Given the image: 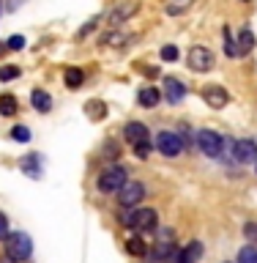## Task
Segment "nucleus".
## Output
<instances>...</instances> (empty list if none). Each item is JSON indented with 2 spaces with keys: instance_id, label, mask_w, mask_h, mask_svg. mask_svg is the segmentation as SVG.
<instances>
[{
  "instance_id": "6e6552de",
  "label": "nucleus",
  "mask_w": 257,
  "mask_h": 263,
  "mask_svg": "<svg viewBox=\"0 0 257 263\" xmlns=\"http://www.w3.org/2000/svg\"><path fill=\"white\" fill-rule=\"evenodd\" d=\"M233 159L238 164H254L257 162V143L254 140H235L233 143Z\"/></svg>"
},
{
  "instance_id": "5701e85b",
  "label": "nucleus",
  "mask_w": 257,
  "mask_h": 263,
  "mask_svg": "<svg viewBox=\"0 0 257 263\" xmlns=\"http://www.w3.org/2000/svg\"><path fill=\"white\" fill-rule=\"evenodd\" d=\"M238 263H257V250L249 244V247H244L241 252H238Z\"/></svg>"
},
{
  "instance_id": "ddd939ff",
  "label": "nucleus",
  "mask_w": 257,
  "mask_h": 263,
  "mask_svg": "<svg viewBox=\"0 0 257 263\" xmlns=\"http://www.w3.org/2000/svg\"><path fill=\"white\" fill-rule=\"evenodd\" d=\"M123 137H126L131 145L143 143V140H151V135H148V126H145V123H140V121H129L126 129H123Z\"/></svg>"
},
{
  "instance_id": "c85d7f7f",
  "label": "nucleus",
  "mask_w": 257,
  "mask_h": 263,
  "mask_svg": "<svg viewBox=\"0 0 257 263\" xmlns=\"http://www.w3.org/2000/svg\"><path fill=\"white\" fill-rule=\"evenodd\" d=\"M102 110H104V104H102V102H90V104H88V115H90L93 121H98V118L104 115Z\"/></svg>"
},
{
  "instance_id": "39448f33",
  "label": "nucleus",
  "mask_w": 257,
  "mask_h": 263,
  "mask_svg": "<svg viewBox=\"0 0 257 263\" xmlns=\"http://www.w3.org/2000/svg\"><path fill=\"white\" fill-rule=\"evenodd\" d=\"M156 148H159V151L164 154V156H181L184 154V148H186V143H184V137L178 135V132H159V135H156Z\"/></svg>"
},
{
  "instance_id": "1a4fd4ad",
  "label": "nucleus",
  "mask_w": 257,
  "mask_h": 263,
  "mask_svg": "<svg viewBox=\"0 0 257 263\" xmlns=\"http://www.w3.org/2000/svg\"><path fill=\"white\" fill-rule=\"evenodd\" d=\"M211 66H213V55H211V49H205V47H192L189 49V69L192 71H211Z\"/></svg>"
},
{
  "instance_id": "6ab92c4d",
  "label": "nucleus",
  "mask_w": 257,
  "mask_h": 263,
  "mask_svg": "<svg viewBox=\"0 0 257 263\" xmlns=\"http://www.w3.org/2000/svg\"><path fill=\"white\" fill-rule=\"evenodd\" d=\"M238 44H241V47H238V52H241V55L252 52V49H254V33L249 28H244L241 33H238Z\"/></svg>"
},
{
  "instance_id": "9d476101",
  "label": "nucleus",
  "mask_w": 257,
  "mask_h": 263,
  "mask_svg": "<svg viewBox=\"0 0 257 263\" xmlns=\"http://www.w3.org/2000/svg\"><path fill=\"white\" fill-rule=\"evenodd\" d=\"M203 99H205V104H208L211 110H222V107L230 102L227 90L222 88V85H205L203 88Z\"/></svg>"
},
{
  "instance_id": "e433bc0d",
  "label": "nucleus",
  "mask_w": 257,
  "mask_h": 263,
  "mask_svg": "<svg viewBox=\"0 0 257 263\" xmlns=\"http://www.w3.org/2000/svg\"><path fill=\"white\" fill-rule=\"evenodd\" d=\"M244 3H249V0H244Z\"/></svg>"
},
{
  "instance_id": "9b49d317",
  "label": "nucleus",
  "mask_w": 257,
  "mask_h": 263,
  "mask_svg": "<svg viewBox=\"0 0 257 263\" xmlns=\"http://www.w3.org/2000/svg\"><path fill=\"white\" fill-rule=\"evenodd\" d=\"M164 99H167L170 104H181L186 99V88L184 82L175 80V77H164Z\"/></svg>"
},
{
  "instance_id": "c756f323",
  "label": "nucleus",
  "mask_w": 257,
  "mask_h": 263,
  "mask_svg": "<svg viewBox=\"0 0 257 263\" xmlns=\"http://www.w3.org/2000/svg\"><path fill=\"white\" fill-rule=\"evenodd\" d=\"M6 47H8V49H22V47H25V39H22V36H11V39L6 41Z\"/></svg>"
},
{
  "instance_id": "72a5a7b5",
  "label": "nucleus",
  "mask_w": 257,
  "mask_h": 263,
  "mask_svg": "<svg viewBox=\"0 0 257 263\" xmlns=\"http://www.w3.org/2000/svg\"><path fill=\"white\" fill-rule=\"evenodd\" d=\"M107 151H110V154H104V156H110V159H115V156H118V148H115V143H107Z\"/></svg>"
},
{
  "instance_id": "0eeeda50",
  "label": "nucleus",
  "mask_w": 257,
  "mask_h": 263,
  "mask_svg": "<svg viewBox=\"0 0 257 263\" xmlns=\"http://www.w3.org/2000/svg\"><path fill=\"white\" fill-rule=\"evenodd\" d=\"M153 255L156 258H172V255H175V233H172V228H162L159 230Z\"/></svg>"
},
{
  "instance_id": "bb28decb",
  "label": "nucleus",
  "mask_w": 257,
  "mask_h": 263,
  "mask_svg": "<svg viewBox=\"0 0 257 263\" xmlns=\"http://www.w3.org/2000/svg\"><path fill=\"white\" fill-rule=\"evenodd\" d=\"M14 77H19V66H3V69H0V80L3 82L14 80Z\"/></svg>"
},
{
  "instance_id": "f704fd0d",
  "label": "nucleus",
  "mask_w": 257,
  "mask_h": 263,
  "mask_svg": "<svg viewBox=\"0 0 257 263\" xmlns=\"http://www.w3.org/2000/svg\"><path fill=\"white\" fill-rule=\"evenodd\" d=\"M0 263H16L14 258H8V255H3V258H0Z\"/></svg>"
},
{
  "instance_id": "4468645a",
  "label": "nucleus",
  "mask_w": 257,
  "mask_h": 263,
  "mask_svg": "<svg viewBox=\"0 0 257 263\" xmlns=\"http://www.w3.org/2000/svg\"><path fill=\"white\" fill-rule=\"evenodd\" d=\"M200 255H203V244L192 241V244H186L181 252L172 255V260H175V263H197V260H200Z\"/></svg>"
},
{
  "instance_id": "dca6fc26",
  "label": "nucleus",
  "mask_w": 257,
  "mask_h": 263,
  "mask_svg": "<svg viewBox=\"0 0 257 263\" xmlns=\"http://www.w3.org/2000/svg\"><path fill=\"white\" fill-rule=\"evenodd\" d=\"M30 102H33V107H36L38 112H49V110H52V99H49L47 90H33Z\"/></svg>"
},
{
  "instance_id": "4be33fe9",
  "label": "nucleus",
  "mask_w": 257,
  "mask_h": 263,
  "mask_svg": "<svg viewBox=\"0 0 257 263\" xmlns=\"http://www.w3.org/2000/svg\"><path fill=\"white\" fill-rule=\"evenodd\" d=\"M126 250H129V255H137V258H143V255L148 252V247H145V241L140 236H131L129 241H126Z\"/></svg>"
},
{
  "instance_id": "f8f14e48",
  "label": "nucleus",
  "mask_w": 257,
  "mask_h": 263,
  "mask_svg": "<svg viewBox=\"0 0 257 263\" xmlns=\"http://www.w3.org/2000/svg\"><path fill=\"white\" fill-rule=\"evenodd\" d=\"M137 8H140V3H137V0H129V3H121L118 8H112L107 20H110V25H112V28H118L121 22H126L129 16H134V14H137Z\"/></svg>"
},
{
  "instance_id": "412c9836",
  "label": "nucleus",
  "mask_w": 257,
  "mask_h": 263,
  "mask_svg": "<svg viewBox=\"0 0 257 263\" xmlns=\"http://www.w3.org/2000/svg\"><path fill=\"white\" fill-rule=\"evenodd\" d=\"M82 80H85L82 69H77V66H69V69H66V85H69V88H80Z\"/></svg>"
},
{
  "instance_id": "c9c22d12",
  "label": "nucleus",
  "mask_w": 257,
  "mask_h": 263,
  "mask_svg": "<svg viewBox=\"0 0 257 263\" xmlns=\"http://www.w3.org/2000/svg\"><path fill=\"white\" fill-rule=\"evenodd\" d=\"M0 8H3V0H0Z\"/></svg>"
},
{
  "instance_id": "a211bd4d",
  "label": "nucleus",
  "mask_w": 257,
  "mask_h": 263,
  "mask_svg": "<svg viewBox=\"0 0 257 263\" xmlns=\"http://www.w3.org/2000/svg\"><path fill=\"white\" fill-rule=\"evenodd\" d=\"M129 39L126 33H118V30H110V33H104L102 36V44L104 47H123V44H129Z\"/></svg>"
},
{
  "instance_id": "7c9ffc66",
  "label": "nucleus",
  "mask_w": 257,
  "mask_h": 263,
  "mask_svg": "<svg viewBox=\"0 0 257 263\" xmlns=\"http://www.w3.org/2000/svg\"><path fill=\"white\" fill-rule=\"evenodd\" d=\"M96 22H98V16H93V20H90L88 25H82V28H80V33H77V36H80V39H82V36H88V33H90V30H93V28H96Z\"/></svg>"
},
{
  "instance_id": "423d86ee",
  "label": "nucleus",
  "mask_w": 257,
  "mask_h": 263,
  "mask_svg": "<svg viewBox=\"0 0 257 263\" xmlns=\"http://www.w3.org/2000/svg\"><path fill=\"white\" fill-rule=\"evenodd\" d=\"M143 197H145V186L140 184V181L126 178V184L118 189V203L123 205V209H137V205L143 203Z\"/></svg>"
},
{
  "instance_id": "aec40b11",
  "label": "nucleus",
  "mask_w": 257,
  "mask_h": 263,
  "mask_svg": "<svg viewBox=\"0 0 257 263\" xmlns=\"http://www.w3.org/2000/svg\"><path fill=\"white\" fill-rule=\"evenodd\" d=\"M16 110H19V102H16L11 93H3V96H0V115H14Z\"/></svg>"
},
{
  "instance_id": "393cba45",
  "label": "nucleus",
  "mask_w": 257,
  "mask_h": 263,
  "mask_svg": "<svg viewBox=\"0 0 257 263\" xmlns=\"http://www.w3.org/2000/svg\"><path fill=\"white\" fill-rule=\"evenodd\" d=\"M11 140H16V143H28V140H30V129L28 126H14L11 129Z\"/></svg>"
},
{
  "instance_id": "cd10ccee",
  "label": "nucleus",
  "mask_w": 257,
  "mask_h": 263,
  "mask_svg": "<svg viewBox=\"0 0 257 263\" xmlns=\"http://www.w3.org/2000/svg\"><path fill=\"white\" fill-rule=\"evenodd\" d=\"M134 154L140 156V159H148L151 156V140H143V143L134 145Z\"/></svg>"
},
{
  "instance_id": "f03ea898",
  "label": "nucleus",
  "mask_w": 257,
  "mask_h": 263,
  "mask_svg": "<svg viewBox=\"0 0 257 263\" xmlns=\"http://www.w3.org/2000/svg\"><path fill=\"white\" fill-rule=\"evenodd\" d=\"M126 170L121 167V164H110V167L102 170V176H98V192L104 195H118V189L126 184Z\"/></svg>"
},
{
  "instance_id": "7ed1b4c3",
  "label": "nucleus",
  "mask_w": 257,
  "mask_h": 263,
  "mask_svg": "<svg viewBox=\"0 0 257 263\" xmlns=\"http://www.w3.org/2000/svg\"><path fill=\"white\" fill-rule=\"evenodd\" d=\"M197 148H200L208 159H219L222 151H225V137L213 129H200L197 132Z\"/></svg>"
},
{
  "instance_id": "f257e3e1",
  "label": "nucleus",
  "mask_w": 257,
  "mask_h": 263,
  "mask_svg": "<svg viewBox=\"0 0 257 263\" xmlns=\"http://www.w3.org/2000/svg\"><path fill=\"white\" fill-rule=\"evenodd\" d=\"M121 222L129 228L140 230V233H151V230L159 228V217H156L153 209H137V211H129V214H121Z\"/></svg>"
},
{
  "instance_id": "473e14b6",
  "label": "nucleus",
  "mask_w": 257,
  "mask_h": 263,
  "mask_svg": "<svg viewBox=\"0 0 257 263\" xmlns=\"http://www.w3.org/2000/svg\"><path fill=\"white\" fill-rule=\"evenodd\" d=\"M143 74H148V77H159V69H156V66H143Z\"/></svg>"
},
{
  "instance_id": "f3484780",
  "label": "nucleus",
  "mask_w": 257,
  "mask_h": 263,
  "mask_svg": "<svg viewBox=\"0 0 257 263\" xmlns=\"http://www.w3.org/2000/svg\"><path fill=\"white\" fill-rule=\"evenodd\" d=\"M140 104H143V107H156V104H159V99H162V93H159V88H140Z\"/></svg>"
},
{
  "instance_id": "2f4dec72",
  "label": "nucleus",
  "mask_w": 257,
  "mask_h": 263,
  "mask_svg": "<svg viewBox=\"0 0 257 263\" xmlns=\"http://www.w3.org/2000/svg\"><path fill=\"white\" fill-rule=\"evenodd\" d=\"M8 236V219H6V214H0V238H6Z\"/></svg>"
},
{
  "instance_id": "b1692460",
  "label": "nucleus",
  "mask_w": 257,
  "mask_h": 263,
  "mask_svg": "<svg viewBox=\"0 0 257 263\" xmlns=\"http://www.w3.org/2000/svg\"><path fill=\"white\" fill-rule=\"evenodd\" d=\"M222 33H225V52H227V58H238V47H235L233 36H230V28H225Z\"/></svg>"
},
{
  "instance_id": "4c0bfd02",
  "label": "nucleus",
  "mask_w": 257,
  "mask_h": 263,
  "mask_svg": "<svg viewBox=\"0 0 257 263\" xmlns=\"http://www.w3.org/2000/svg\"><path fill=\"white\" fill-rule=\"evenodd\" d=\"M254 164H257V162H254Z\"/></svg>"
},
{
  "instance_id": "20e7f679",
  "label": "nucleus",
  "mask_w": 257,
  "mask_h": 263,
  "mask_svg": "<svg viewBox=\"0 0 257 263\" xmlns=\"http://www.w3.org/2000/svg\"><path fill=\"white\" fill-rule=\"evenodd\" d=\"M6 255L14 258L16 263L19 260H28L33 255V241L28 233H8L6 236Z\"/></svg>"
},
{
  "instance_id": "2eb2a0df",
  "label": "nucleus",
  "mask_w": 257,
  "mask_h": 263,
  "mask_svg": "<svg viewBox=\"0 0 257 263\" xmlns=\"http://www.w3.org/2000/svg\"><path fill=\"white\" fill-rule=\"evenodd\" d=\"M19 167L28 173L30 178H41V156H38V154H28V156L19 162Z\"/></svg>"
},
{
  "instance_id": "a878e982",
  "label": "nucleus",
  "mask_w": 257,
  "mask_h": 263,
  "mask_svg": "<svg viewBox=\"0 0 257 263\" xmlns=\"http://www.w3.org/2000/svg\"><path fill=\"white\" fill-rule=\"evenodd\" d=\"M162 61H172V63H175L178 61V47L175 44H167V47H162Z\"/></svg>"
}]
</instances>
